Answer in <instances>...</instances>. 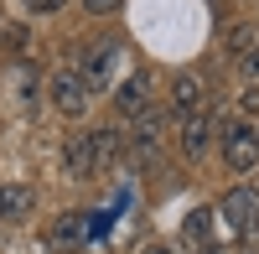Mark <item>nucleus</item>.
<instances>
[{
	"instance_id": "9b49d317",
	"label": "nucleus",
	"mask_w": 259,
	"mask_h": 254,
	"mask_svg": "<svg viewBox=\"0 0 259 254\" xmlns=\"http://www.w3.org/2000/svg\"><path fill=\"white\" fill-rule=\"evenodd\" d=\"M52 239H57V244H78V239H83V218H62V223L52 228Z\"/></svg>"
},
{
	"instance_id": "ddd939ff",
	"label": "nucleus",
	"mask_w": 259,
	"mask_h": 254,
	"mask_svg": "<svg viewBox=\"0 0 259 254\" xmlns=\"http://www.w3.org/2000/svg\"><path fill=\"white\" fill-rule=\"evenodd\" d=\"M239 57H244V73H249V78H259V41H249Z\"/></svg>"
},
{
	"instance_id": "39448f33",
	"label": "nucleus",
	"mask_w": 259,
	"mask_h": 254,
	"mask_svg": "<svg viewBox=\"0 0 259 254\" xmlns=\"http://www.w3.org/2000/svg\"><path fill=\"white\" fill-rule=\"evenodd\" d=\"M145 104H150V78L145 73H130L119 89H114V109L124 119H135V114H145Z\"/></svg>"
},
{
	"instance_id": "4468645a",
	"label": "nucleus",
	"mask_w": 259,
	"mask_h": 254,
	"mask_svg": "<svg viewBox=\"0 0 259 254\" xmlns=\"http://www.w3.org/2000/svg\"><path fill=\"white\" fill-rule=\"evenodd\" d=\"M83 6H89L94 16H109V11H119V6H124V0H83Z\"/></svg>"
},
{
	"instance_id": "1a4fd4ad",
	"label": "nucleus",
	"mask_w": 259,
	"mask_h": 254,
	"mask_svg": "<svg viewBox=\"0 0 259 254\" xmlns=\"http://www.w3.org/2000/svg\"><path fill=\"white\" fill-rule=\"evenodd\" d=\"M26 207H31L26 187H0V218H16V213H26Z\"/></svg>"
},
{
	"instance_id": "f8f14e48",
	"label": "nucleus",
	"mask_w": 259,
	"mask_h": 254,
	"mask_svg": "<svg viewBox=\"0 0 259 254\" xmlns=\"http://www.w3.org/2000/svg\"><path fill=\"white\" fill-rule=\"evenodd\" d=\"M187 239H197V249L207 244V213H192L187 218Z\"/></svg>"
},
{
	"instance_id": "f03ea898",
	"label": "nucleus",
	"mask_w": 259,
	"mask_h": 254,
	"mask_svg": "<svg viewBox=\"0 0 259 254\" xmlns=\"http://www.w3.org/2000/svg\"><path fill=\"white\" fill-rule=\"evenodd\" d=\"M223 161L233 172H254L259 166V130L249 119H223Z\"/></svg>"
},
{
	"instance_id": "f257e3e1",
	"label": "nucleus",
	"mask_w": 259,
	"mask_h": 254,
	"mask_svg": "<svg viewBox=\"0 0 259 254\" xmlns=\"http://www.w3.org/2000/svg\"><path fill=\"white\" fill-rule=\"evenodd\" d=\"M218 218H223V228H228L233 239L259 234V197L249 192V187H233V192L218 197Z\"/></svg>"
},
{
	"instance_id": "dca6fc26",
	"label": "nucleus",
	"mask_w": 259,
	"mask_h": 254,
	"mask_svg": "<svg viewBox=\"0 0 259 254\" xmlns=\"http://www.w3.org/2000/svg\"><path fill=\"white\" fill-rule=\"evenodd\" d=\"M145 254H171V249H161V244H150V249H145Z\"/></svg>"
},
{
	"instance_id": "2eb2a0df",
	"label": "nucleus",
	"mask_w": 259,
	"mask_h": 254,
	"mask_svg": "<svg viewBox=\"0 0 259 254\" xmlns=\"http://www.w3.org/2000/svg\"><path fill=\"white\" fill-rule=\"evenodd\" d=\"M26 6H31V11H41V16H47V11H62V6H68V0H26Z\"/></svg>"
},
{
	"instance_id": "9d476101",
	"label": "nucleus",
	"mask_w": 259,
	"mask_h": 254,
	"mask_svg": "<svg viewBox=\"0 0 259 254\" xmlns=\"http://www.w3.org/2000/svg\"><path fill=\"white\" fill-rule=\"evenodd\" d=\"M89 145H94V166H109V156L119 151V135H114V130H94Z\"/></svg>"
},
{
	"instance_id": "6e6552de",
	"label": "nucleus",
	"mask_w": 259,
	"mask_h": 254,
	"mask_svg": "<svg viewBox=\"0 0 259 254\" xmlns=\"http://www.w3.org/2000/svg\"><path fill=\"white\" fill-rule=\"evenodd\" d=\"M171 104H177V114H197L202 83H197V78H177V83H171Z\"/></svg>"
},
{
	"instance_id": "423d86ee",
	"label": "nucleus",
	"mask_w": 259,
	"mask_h": 254,
	"mask_svg": "<svg viewBox=\"0 0 259 254\" xmlns=\"http://www.w3.org/2000/svg\"><path fill=\"white\" fill-rule=\"evenodd\" d=\"M62 166H68V177L73 182H89L99 166H94V145H89V135H78V140H68V151H62Z\"/></svg>"
},
{
	"instance_id": "20e7f679",
	"label": "nucleus",
	"mask_w": 259,
	"mask_h": 254,
	"mask_svg": "<svg viewBox=\"0 0 259 254\" xmlns=\"http://www.w3.org/2000/svg\"><path fill=\"white\" fill-rule=\"evenodd\" d=\"M114 73H119V47H114V41H94V47L83 52V62H78V78L89 83V94L94 89H109Z\"/></svg>"
},
{
	"instance_id": "0eeeda50",
	"label": "nucleus",
	"mask_w": 259,
	"mask_h": 254,
	"mask_svg": "<svg viewBox=\"0 0 259 254\" xmlns=\"http://www.w3.org/2000/svg\"><path fill=\"white\" fill-rule=\"evenodd\" d=\"M207 140H212V119H207V114H187V119H182V151H187V156H202Z\"/></svg>"
},
{
	"instance_id": "7ed1b4c3",
	"label": "nucleus",
	"mask_w": 259,
	"mask_h": 254,
	"mask_svg": "<svg viewBox=\"0 0 259 254\" xmlns=\"http://www.w3.org/2000/svg\"><path fill=\"white\" fill-rule=\"evenodd\" d=\"M47 94H52V104L68 119H83V109H89V83L78 78V68H57L47 78Z\"/></svg>"
}]
</instances>
